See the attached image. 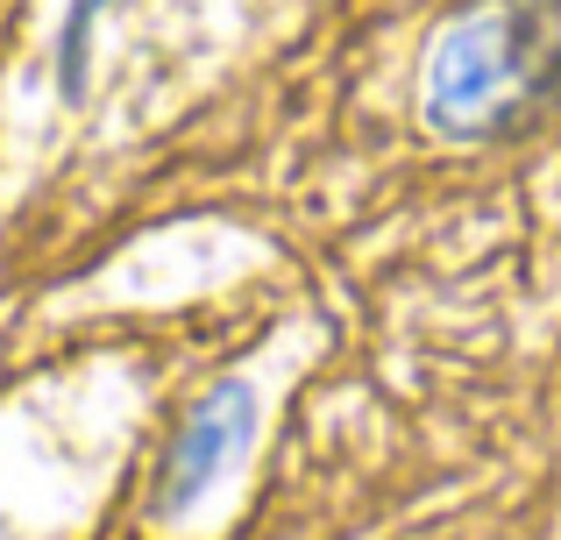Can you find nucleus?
Instances as JSON below:
<instances>
[{
	"label": "nucleus",
	"instance_id": "obj_1",
	"mask_svg": "<svg viewBox=\"0 0 561 540\" xmlns=\"http://www.w3.org/2000/svg\"><path fill=\"white\" fill-rule=\"evenodd\" d=\"M561 85V0H491L440 36L426 114L440 128H505Z\"/></svg>",
	"mask_w": 561,
	"mask_h": 540
},
{
	"label": "nucleus",
	"instance_id": "obj_2",
	"mask_svg": "<svg viewBox=\"0 0 561 540\" xmlns=\"http://www.w3.org/2000/svg\"><path fill=\"white\" fill-rule=\"evenodd\" d=\"M249 420H256V405H249L242 384H220V391H206V399L192 405L185 427L171 434V456H164V491H157L164 513L199 505L206 491L234 470V456L249 448Z\"/></svg>",
	"mask_w": 561,
	"mask_h": 540
},
{
	"label": "nucleus",
	"instance_id": "obj_3",
	"mask_svg": "<svg viewBox=\"0 0 561 540\" xmlns=\"http://www.w3.org/2000/svg\"><path fill=\"white\" fill-rule=\"evenodd\" d=\"M107 8H114V0H71V22H65V79H79L85 43H93V22H100Z\"/></svg>",
	"mask_w": 561,
	"mask_h": 540
}]
</instances>
